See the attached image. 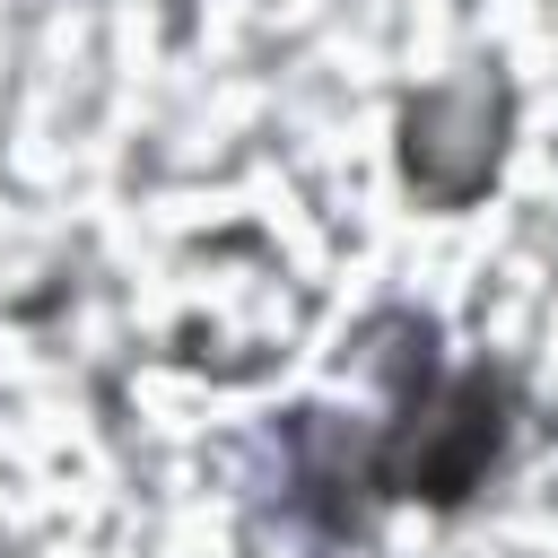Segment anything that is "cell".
<instances>
[{"mask_svg": "<svg viewBox=\"0 0 558 558\" xmlns=\"http://www.w3.org/2000/svg\"><path fill=\"white\" fill-rule=\"evenodd\" d=\"M497 148H506V87L488 70L445 78V87L410 96V113H401V166L436 209H462L471 192H488Z\"/></svg>", "mask_w": 558, "mask_h": 558, "instance_id": "1", "label": "cell"}]
</instances>
